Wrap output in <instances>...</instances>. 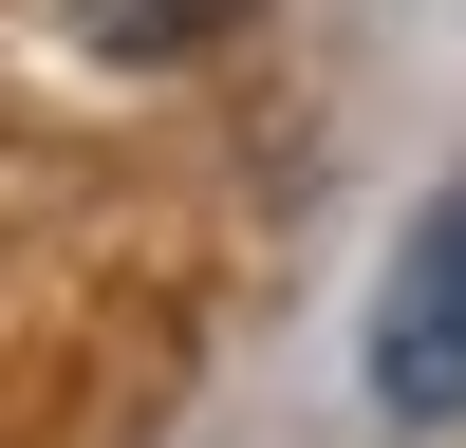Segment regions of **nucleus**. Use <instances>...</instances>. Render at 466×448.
<instances>
[{
    "instance_id": "nucleus-2",
    "label": "nucleus",
    "mask_w": 466,
    "mask_h": 448,
    "mask_svg": "<svg viewBox=\"0 0 466 448\" xmlns=\"http://www.w3.org/2000/svg\"><path fill=\"white\" fill-rule=\"evenodd\" d=\"M243 0H75V37L94 56H187V37H224Z\"/></svg>"
},
{
    "instance_id": "nucleus-1",
    "label": "nucleus",
    "mask_w": 466,
    "mask_h": 448,
    "mask_svg": "<svg viewBox=\"0 0 466 448\" xmlns=\"http://www.w3.org/2000/svg\"><path fill=\"white\" fill-rule=\"evenodd\" d=\"M373 411L392 430H466V168L410 206L392 280H373Z\"/></svg>"
}]
</instances>
